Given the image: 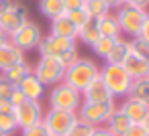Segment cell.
<instances>
[{
  "mask_svg": "<svg viewBox=\"0 0 149 136\" xmlns=\"http://www.w3.org/2000/svg\"><path fill=\"white\" fill-rule=\"evenodd\" d=\"M39 55L43 57H55L61 61L63 67H70L80 55H78V45L74 39H63V37H55V35H45L41 37L39 45H37Z\"/></svg>",
  "mask_w": 149,
  "mask_h": 136,
  "instance_id": "cell-1",
  "label": "cell"
},
{
  "mask_svg": "<svg viewBox=\"0 0 149 136\" xmlns=\"http://www.w3.org/2000/svg\"><path fill=\"white\" fill-rule=\"evenodd\" d=\"M100 75V65L88 57H78L70 67H65V75L63 81L72 87H76L78 91H84L96 77Z\"/></svg>",
  "mask_w": 149,
  "mask_h": 136,
  "instance_id": "cell-2",
  "label": "cell"
},
{
  "mask_svg": "<svg viewBox=\"0 0 149 136\" xmlns=\"http://www.w3.org/2000/svg\"><path fill=\"white\" fill-rule=\"evenodd\" d=\"M100 79L104 81L106 89L110 91V95L114 100H123L129 95L133 79L131 75L125 71L123 65H112V63H104L100 67Z\"/></svg>",
  "mask_w": 149,
  "mask_h": 136,
  "instance_id": "cell-3",
  "label": "cell"
},
{
  "mask_svg": "<svg viewBox=\"0 0 149 136\" xmlns=\"http://www.w3.org/2000/svg\"><path fill=\"white\" fill-rule=\"evenodd\" d=\"M47 102H49V108L65 110V112H78V108L82 106L84 100H82V91H78L76 87L61 81V83H57L49 89Z\"/></svg>",
  "mask_w": 149,
  "mask_h": 136,
  "instance_id": "cell-4",
  "label": "cell"
},
{
  "mask_svg": "<svg viewBox=\"0 0 149 136\" xmlns=\"http://www.w3.org/2000/svg\"><path fill=\"white\" fill-rule=\"evenodd\" d=\"M114 108H116V100H112V102H82L76 116L80 122H86V124L98 128V126L106 124V120L110 118Z\"/></svg>",
  "mask_w": 149,
  "mask_h": 136,
  "instance_id": "cell-5",
  "label": "cell"
},
{
  "mask_svg": "<svg viewBox=\"0 0 149 136\" xmlns=\"http://www.w3.org/2000/svg\"><path fill=\"white\" fill-rule=\"evenodd\" d=\"M114 16H116V21H118L120 33L127 35L129 39H135V37H139V33H141V27H143V23H145L147 10H145V8H137V6H129V4H120V6L114 10Z\"/></svg>",
  "mask_w": 149,
  "mask_h": 136,
  "instance_id": "cell-6",
  "label": "cell"
},
{
  "mask_svg": "<svg viewBox=\"0 0 149 136\" xmlns=\"http://www.w3.org/2000/svg\"><path fill=\"white\" fill-rule=\"evenodd\" d=\"M33 75H35L45 87H53V85H57V83L63 81L65 67H63L61 61L55 59V57H43V55H39V61H37V65L33 67Z\"/></svg>",
  "mask_w": 149,
  "mask_h": 136,
  "instance_id": "cell-7",
  "label": "cell"
},
{
  "mask_svg": "<svg viewBox=\"0 0 149 136\" xmlns=\"http://www.w3.org/2000/svg\"><path fill=\"white\" fill-rule=\"evenodd\" d=\"M41 122L47 126L51 136H65L70 132V128L78 122V116H76V112H65V110L49 108V110H45Z\"/></svg>",
  "mask_w": 149,
  "mask_h": 136,
  "instance_id": "cell-8",
  "label": "cell"
},
{
  "mask_svg": "<svg viewBox=\"0 0 149 136\" xmlns=\"http://www.w3.org/2000/svg\"><path fill=\"white\" fill-rule=\"evenodd\" d=\"M43 33H41V27L33 21H27L25 25H21L13 35H8V41L19 49V51H33L37 49L39 41H41Z\"/></svg>",
  "mask_w": 149,
  "mask_h": 136,
  "instance_id": "cell-9",
  "label": "cell"
},
{
  "mask_svg": "<svg viewBox=\"0 0 149 136\" xmlns=\"http://www.w3.org/2000/svg\"><path fill=\"white\" fill-rule=\"evenodd\" d=\"M15 118H17V124H19V130L23 128H29L37 122L43 120V106H41V100H25L23 104H19L15 110Z\"/></svg>",
  "mask_w": 149,
  "mask_h": 136,
  "instance_id": "cell-10",
  "label": "cell"
},
{
  "mask_svg": "<svg viewBox=\"0 0 149 136\" xmlns=\"http://www.w3.org/2000/svg\"><path fill=\"white\" fill-rule=\"evenodd\" d=\"M29 21V10L23 2H15V0H10L8 8L0 14V27L4 29L6 35H13L21 25H25Z\"/></svg>",
  "mask_w": 149,
  "mask_h": 136,
  "instance_id": "cell-11",
  "label": "cell"
},
{
  "mask_svg": "<svg viewBox=\"0 0 149 136\" xmlns=\"http://www.w3.org/2000/svg\"><path fill=\"white\" fill-rule=\"evenodd\" d=\"M118 110H120L133 124H141V122L145 120V116L149 114V106L143 104V102H139V100H135V98H131V95L123 98Z\"/></svg>",
  "mask_w": 149,
  "mask_h": 136,
  "instance_id": "cell-12",
  "label": "cell"
},
{
  "mask_svg": "<svg viewBox=\"0 0 149 136\" xmlns=\"http://www.w3.org/2000/svg\"><path fill=\"white\" fill-rule=\"evenodd\" d=\"M21 61H25V53L23 51H19L8 39L0 41V73L6 71L13 65H17V63H21Z\"/></svg>",
  "mask_w": 149,
  "mask_h": 136,
  "instance_id": "cell-13",
  "label": "cell"
},
{
  "mask_svg": "<svg viewBox=\"0 0 149 136\" xmlns=\"http://www.w3.org/2000/svg\"><path fill=\"white\" fill-rule=\"evenodd\" d=\"M49 35H55V37H63V39H78V27L63 14L51 19V29H49Z\"/></svg>",
  "mask_w": 149,
  "mask_h": 136,
  "instance_id": "cell-14",
  "label": "cell"
},
{
  "mask_svg": "<svg viewBox=\"0 0 149 136\" xmlns=\"http://www.w3.org/2000/svg\"><path fill=\"white\" fill-rule=\"evenodd\" d=\"M17 87L21 89V93L25 95V100H41L45 95V89H47L33 73H29L27 77H23Z\"/></svg>",
  "mask_w": 149,
  "mask_h": 136,
  "instance_id": "cell-15",
  "label": "cell"
},
{
  "mask_svg": "<svg viewBox=\"0 0 149 136\" xmlns=\"http://www.w3.org/2000/svg\"><path fill=\"white\" fill-rule=\"evenodd\" d=\"M82 100L84 102H112L114 98L110 95V91L106 89L104 81L100 79V75L82 91Z\"/></svg>",
  "mask_w": 149,
  "mask_h": 136,
  "instance_id": "cell-16",
  "label": "cell"
},
{
  "mask_svg": "<svg viewBox=\"0 0 149 136\" xmlns=\"http://www.w3.org/2000/svg\"><path fill=\"white\" fill-rule=\"evenodd\" d=\"M125 71L131 75V79H139V77H147L149 75V61H145L143 57H139L137 53H129V57L123 63Z\"/></svg>",
  "mask_w": 149,
  "mask_h": 136,
  "instance_id": "cell-17",
  "label": "cell"
},
{
  "mask_svg": "<svg viewBox=\"0 0 149 136\" xmlns=\"http://www.w3.org/2000/svg\"><path fill=\"white\" fill-rule=\"evenodd\" d=\"M131 120L118 110V106L114 108V112L110 114V118L106 120V124H104V128L110 132V134H114V136H125V132L131 128Z\"/></svg>",
  "mask_w": 149,
  "mask_h": 136,
  "instance_id": "cell-18",
  "label": "cell"
},
{
  "mask_svg": "<svg viewBox=\"0 0 149 136\" xmlns=\"http://www.w3.org/2000/svg\"><path fill=\"white\" fill-rule=\"evenodd\" d=\"M100 39V29H98V19H88L80 29H78V39L76 41H82L84 45L92 47L96 41Z\"/></svg>",
  "mask_w": 149,
  "mask_h": 136,
  "instance_id": "cell-19",
  "label": "cell"
},
{
  "mask_svg": "<svg viewBox=\"0 0 149 136\" xmlns=\"http://www.w3.org/2000/svg\"><path fill=\"white\" fill-rule=\"evenodd\" d=\"M129 53H131V43H129V39H123V37H118V39L114 41V47H112V51H110V53H108V57L104 59V63L123 65V63H125V59L129 57Z\"/></svg>",
  "mask_w": 149,
  "mask_h": 136,
  "instance_id": "cell-20",
  "label": "cell"
},
{
  "mask_svg": "<svg viewBox=\"0 0 149 136\" xmlns=\"http://www.w3.org/2000/svg\"><path fill=\"white\" fill-rule=\"evenodd\" d=\"M98 29H100V37H110V39H118V37H123L114 12H108V14L100 16V19H98Z\"/></svg>",
  "mask_w": 149,
  "mask_h": 136,
  "instance_id": "cell-21",
  "label": "cell"
},
{
  "mask_svg": "<svg viewBox=\"0 0 149 136\" xmlns=\"http://www.w3.org/2000/svg\"><path fill=\"white\" fill-rule=\"evenodd\" d=\"M29 73H33V65H31V63H27V61H21V63H17V65L8 67L6 71H2L0 75H2L4 79H8L10 83L19 85V81H21L23 77H27Z\"/></svg>",
  "mask_w": 149,
  "mask_h": 136,
  "instance_id": "cell-22",
  "label": "cell"
},
{
  "mask_svg": "<svg viewBox=\"0 0 149 136\" xmlns=\"http://www.w3.org/2000/svg\"><path fill=\"white\" fill-rule=\"evenodd\" d=\"M129 95L149 106V75H147V77L133 79V85H131V91H129Z\"/></svg>",
  "mask_w": 149,
  "mask_h": 136,
  "instance_id": "cell-23",
  "label": "cell"
},
{
  "mask_svg": "<svg viewBox=\"0 0 149 136\" xmlns=\"http://www.w3.org/2000/svg\"><path fill=\"white\" fill-rule=\"evenodd\" d=\"M39 12L45 16V19H55L59 14L65 12L63 8V0H39Z\"/></svg>",
  "mask_w": 149,
  "mask_h": 136,
  "instance_id": "cell-24",
  "label": "cell"
},
{
  "mask_svg": "<svg viewBox=\"0 0 149 136\" xmlns=\"http://www.w3.org/2000/svg\"><path fill=\"white\" fill-rule=\"evenodd\" d=\"M82 8L86 10V14H88L90 19H100V16L112 12V10L102 2V0H84V6H82Z\"/></svg>",
  "mask_w": 149,
  "mask_h": 136,
  "instance_id": "cell-25",
  "label": "cell"
},
{
  "mask_svg": "<svg viewBox=\"0 0 149 136\" xmlns=\"http://www.w3.org/2000/svg\"><path fill=\"white\" fill-rule=\"evenodd\" d=\"M114 41H116V39H110V37H100V39H98V41H96V43L90 47V49H92V51H94V53H96V55H98V57L104 61V59L108 57V53L112 51Z\"/></svg>",
  "mask_w": 149,
  "mask_h": 136,
  "instance_id": "cell-26",
  "label": "cell"
},
{
  "mask_svg": "<svg viewBox=\"0 0 149 136\" xmlns=\"http://www.w3.org/2000/svg\"><path fill=\"white\" fill-rule=\"evenodd\" d=\"M17 130H19V124H17L15 112L0 114V132H2V134H8V136H13Z\"/></svg>",
  "mask_w": 149,
  "mask_h": 136,
  "instance_id": "cell-27",
  "label": "cell"
},
{
  "mask_svg": "<svg viewBox=\"0 0 149 136\" xmlns=\"http://www.w3.org/2000/svg\"><path fill=\"white\" fill-rule=\"evenodd\" d=\"M129 43H131V51L133 53H137L139 57L149 61V43L147 41H143L141 37H135V39H129Z\"/></svg>",
  "mask_w": 149,
  "mask_h": 136,
  "instance_id": "cell-28",
  "label": "cell"
},
{
  "mask_svg": "<svg viewBox=\"0 0 149 136\" xmlns=\"http://www.w3.org/2000/svg\"><path fill=\"white\" fill-rule=\"evenodd\" d=\"M92 132H94V126H90V124L78 120V122L70 128V132H68L65 136H92Z\"/></svg>",
  "mask_w": 149,
  "mask_h": 136,
  "instance_id": "cell-29",
  "label": "cell"
},
{
  "mask_svg": "<svg viewBox=\"0 0 149 136\" xmlns=\"http://www.w3.org/2000/svg\"><path fill=\"white\" fill-rule=\"evenodd\" d=\"M21 136H51V134H49V130H47V126L43 122H37V124H33L29 128H23Z\"/></svg>",
  "mask_w": 149,
  "mask_h": 136,
  "instance_id": "cell-30",
  "label": "cell"
},
{
  "mask_svg": "<svg viewBox=\"0 0 149 136\" xmlns=\"http://www.w3.org/2000/svg\"><path fill=\"white\" fill-rule=\"evenodd\" d=\"M65 16H68V19H70V21H72V23H74V25L78 27V29H80V27H82V25H84V23H86V21L90 19V16L86 14V10H84V8L68 10V12H65Z\"/></svg>",
  "mask_w": 149,
  "mask_h": 136,
  "instance_id": "cell-31",
  "label": "cell"
},
{
  "mask_svg": "<svg viewBox=\"0 0 149 136\" xmlns=\"http://www.w3.org/2000/svg\"><path fill=\"white\" fill-rule=\"evenodd\" d=\"M15 83H10L8 79H4L2 75H0V98H4V100H8L10 98V93L15 91Z\"/></svg>",
  "mask_w": 149,
  "mask_h": 136,
  "instance_id": "cell-32",
  "label": "cell"
},
{
  "mask_svg": "<svg viewBox=\"0 0 149 136\" xmlns=\"http://www.w3.org/2000/svg\"><path fill=\"white\" fill-rule=\"evenodd\" d=\"M125 136H149V134L143 128V124H131V128L125 132Z\"/></svg>",
  "mask_w": 149,
  "mask_h": 136,
  "instance_id": "cell-33",
  "label": "cell"
},
{
  "mask_svg": "<svg viewBox=\"0 0 149 136\" xmlns=\"http://www.w3.org/2000/svg\"><path fill=\"white\" fill-rule=\"evenodd\" d=\"M8 100H10L13 108H17L19 104H23V102H25V95L21 93V89H19V87H15V91L10 93V98H8Z\"/></svg>",
  "mask_w": 149,
  "mask_h": 136,
  "instance_id": "cell-34",
  "label": "cell"
},
{
  "mask_svg": "<svg viewBox=\"0 0 149 136\" xmlns=\"http://www.w3.org/2000/svg\"><path fill=\"white\" fill-rule=\"evenodd\" d=\"M82 6H84V0H63V8H65V12H68V10L82 8Z\"/></svg>",
  "mask_w": 149,
  "mask_h": 136,
  "instance_id": "cell-35",
  "label": "cell"
},
{
  "mask_svg": "<svg viewBox=\"0 0 149 136\" xmlns=\"http://www.w3.org/2000/svg\"><path fill=\"white\" fill-rule=\"evenodd\" d=\"M139 37H141L143 41H147V43H149V12H147V16H145V23H143V27H141Z\"/></svg>",
  "mask_w": 149,
  "mask_h": 136,
  "instance_id": "cell-36",
  "label": "cell"
},
{
  "mask_svg": "<svg viewBox=\"0 0 149 136\" xmlns=\"http://www.w3.org/2000/svg\"><path fill=\"white\" fill-rule=\"evenodd\" d=\"M123 4H129V6H137V8H145L149 6V0H123Z\"/></svg>",
  "mask_w": 149,
  "mask_h": 136,
  "instance_id": "cell-37",
  "label": "cell"
},
{
  "mask_svg": "<svg viewBox=\"0 0 149 136\" xmlns=\"http://www.w3.org/2000/svg\"><path fill=\"white\" fill-rule=\"evenodd\" d=\"M13 104L10 100H4V98H0V114H6V112H13Z\"/></svg>",
  "mask_w": 149,
  "mask_h": 136,
  "instance_id": "cell-38",
  "label": "cell"
},
{
  "mask_svg": "<svg viewBox=\"0 0 149 136\" xmlns=\"http://www.w3.org/2000/svg\"><path fill=\"white\" fill-rule=\"evenodd\" d=\"M92 136H114V134H110V132H108L104 126H98V128H94Z\"/></svg>",
  "mask_w": 149,
  "mask_h": 136,
  "instance_id": "cell-39",
  "label": "cell"
},
{
  "mask_svg": "<svg viewBox=\"0 0 149 136\" xmlns=\"http://www.w3.org/2000/svg\"><path fill=\"white\" fill-rule=\"evenodd\" d=\"M102 2H104V4H106L110 10H116V8L123 4V0H102Z\"/></svg>",
  "mask_w": 149,
  "mask_h": 136,
  "instance_id": "cell-40",
  "label": "cell"
},
{
  "mask_svg": "<svg viewBox=\"0 0 149 136\" xmlns=\"http://www.w3.org/2000/svg\"><path fill=\"white\" fill-rule=\"evenodd\" d=\"M8 4H10V0H0V14L8 8Z\"/></svg>",
  "mask_w": 149,
  "mask_h": 136,
  "instance_id": "cell-41",
  "label": "cell"
},
{
  "mask_svg": "<svg viewBox=\"0 0 149 136\" xmlns=\"http://www.w3.org/2000/svg\"><path fill=\"white\" fill-rule=\"evenodd\" d=\"M141 124H143V128H145V130H147V134H149V114L145 116V120H143Z\"/></svg>",
  "mask_w": 149,
  "mask_h": 136,
  "instance_id": "cell-42",
  "label": "cell"
},
{
  "mask_svg": "<svg viewBox=\"0 0 149 136\" xmlns=\"http://www.w3.org/2000/svg\"><path fill=\"white\" fill-rule=\"evenodd\" d=\"M4 39H8V35L4 33V29H2V27H0V41H4Z\"/></svg>",
  "mask_w": 149,
  "mask_h": 136,
  "instance_id": "cell-43",
  "label": "cell"
},
{
  "mask_svg": "<svg viewBox=\"0 0 149 136\" xmlns=\"http://www.w3.org/2000/svg\"><path fill=\"white\" fill-rule=\"evenodd\" d=\"M0 136H8V134H2V132H0Z\"/></svg>",
  "mask_w": 149,
  "mask_h": 136,
  "instance_id": "cell-44",
  "label": "cell"
}]
</instances>
